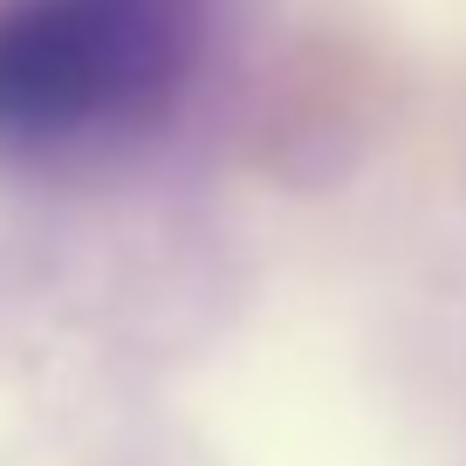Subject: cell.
Here are the masks:
<instances>
[{"instance_id":"6da1fadb","label":"cell","mask_w":466,"mask_h":466,"mask_svg":"<svg viewBox=\"0 0 466 466\" xmlns=\"http://www.w3.org/2000/svg\"><path fill=\"white\" fill-rule=\"evenodd\" d=\"M206 35L213 0H0V158L151 131Z\"/></svg>"}]
</instances>
